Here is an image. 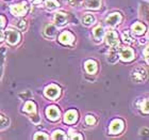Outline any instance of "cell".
<instances>
[{
	"label": "cell",
	"instance_id": "obj_1",
	"mask_svg": "<svg viewBox=\"0 0 149 140\" xmlns=\"http://www.w3.org/2000/svg\"><path fill=\"white\" fill-rule=\"evenodd\" d=\"M11 13L15 16H25L29 11V6L26 1H22V3L18 4H13L10 8Z\"/></svg>",
	"mask_w": 149,
	"mask_h": 140
},
{
	"label": "cell",
	"instance_id": "obj_2",
	"mask_svg": "<svg viewBox=\"0 0 149 140\" xmlns=\"http://www.w3.org/2000/svg\"><path fill=\"white\" fill-rule=\"evenodd\" d=\"M44 94H45V96L47 98L56 100V98H58L60 96V94H61V89L56 84H49L48 87L45 88Z\"/></svg>",
	"mask_w": 149,
	"mask_h": 140
},
{
	"label": "cell",
	"instance_id": "obj_3",
	"mask_svg": "<svg viewBox=\"0 0 149 140\" xmlns=\"http://www.w3.org/2000/svg\"><path fill=\"white\" fill-rule=\"evenodd\" d=\"M124 127H125L124 121L120 120V119H115V120H113V121L111 122V124H110L109 132H110V134H112V135H118L123 132Z\"/></svg>",
	"mask_w": 149,
	"mask_h": 140
},
{
	"label": "cell",
	"instance_id": "obj_4",
	"mask_svg": "<svg viewBox=\"0 0 149 140\" xmlns=\"http://www.w3.org/2000/svg\"><path fill=\"white\" fill-rule=\"evenodd\" d=\"M106 42L112 48H115L116 46L119 45V40H118V35L114 30H109L106 34Z\"/></svg>",
	"mask_w": 149,
	"mask_h": 140
},
{
	"label": "cell",
	"instance_id": "obj_5",
	"mask_svg": "<svg viewBox=\"0 0 149 140\" xmlns=\"http://www.w3.org/2000/svg\"><path fill=\"white\" fill-rule=\"evenodd\" d=\"M118 56L120 57L121 61H124V62H130V61H132L134 59L135 53H134L132 48H130V47H125V48H121L120 53Z\"/></svg>",
	"mask_w": 149,
	"mask_h": 140
},
{
	"label": "cell",
	"instance_id": "obj_6",
	"mask_svg": "<svg viewBox=\"0 0 149 140\" xmlns=\"http://www.w3.org/2000/svg\"><path fill=\"white\" fill-rule=\"evenodd\" d=\"M6 41L10 45H17L20 41V33L18 31L9 29L6 31Z\"/></svg>",
	"mask_w": 149,
	"mask_h": 140
},
{
	"label": "cell",
	"instance_id": "obj_7",
	"mask_svg": "<svg viewBox=\"0 0 149 140\" xmlns=\"http://www.w3.org/2000/svg\"><path fill=\"white\" fill-rule=\"evenodd\" d=\"M74 37L72 32L69 31H63L61 34L59 35V42L63 45H70L74 43Z\"/></svg>",
	"mask_w": 149,
	"mask_h": 140
},
{
	"label": "cell",
	"instance_id": "obj_8",
	"mask_svg": "<svg viewBox=\"0 0 149 140\" xmlns=\"http://www.w3.org/2000/svg\"><path fill=\"white\" fill-rule=\"evenodd\" d=\"M46 115H47V117H48V119L51 120V121H58L60 119L61 112H60L58 107H56V106H50V107L47 108Z\"/></svg>",
	"mask_w": 149,
	"mask_h": 140
},
{
	"label": "cell",
	"instance_id": "obj_9",
	"mask_svg": "<svg viewBox=\"0 0 149 140\" xmlns=\"http://www.w3.org/2000/svg\"><path fill=\"white\" fill-rule=\"evenodd\" d=\"M121 19H123V17H121V15L119 13H112V14H110V15L107 17L106 23H107V25L111 26V27H114V26H117L118 24H120Z\"/></svg>",
	"mask_w": 149,
	"mask_h": 140
},
{
	"label": "cell",
	"instance_id": "obj_10",
	"mask_svg": "<svg viewBox=\"0 0 149 140\" xmlns=\"http://www.w3.org/2000/svg\"><path fill=\"white\" fill-rule=\"evenodd\" d=\"M78 120V111L74 109H70L66 112L64 115V122L67 124H74V122Z\"/></svg>",
	"mask_w": 149,
	"mask_h": 140
},
{
	"label": "cell",
	"instance_id": "obj_11",
	"mask_svg": "<svg viewBox=\"0 0 149 140\" xmlns=\"http://www.w3.org/2000/svg\"><path fill=\"white\" fill-rule=\"evenodd\" d=\"M131 77H132V80L136 81V82H141V81H143L146 78V72L144 71L143 69H141V68H137V69H135L132 72Z\"/></svg>",
	"mask_w": 149,
	"mask_h": 140
},
{
	"label": "cell",
	"instance_id": "obj_12",
	"mask_svg": "<svg viewBox=\"0 0 149 140\" xmlns=\"http://www.w3.org/2000/svg\"><path fill=\"white\" fill-rule=\"evenodd\" d=\"M84 68H85V71L91 75L95 74L97 72V70H98L97 62L94 61V60H87L86 62H85V64H84Z\"/></svg>",
	"mask_w": 149,
	"mask_h": 140
},
{
	"label": "cell",
	"instance_id": "obj_13",
	"mask_svg": "<svg viewBox=\"0 0 149 140\" xmlns=\"http://www.w3.org/2000/svg\"><path fill=\"white\" fill-rule=\"evenodd\" d=\"M101 0H85L84 6L91 10H98L101 8Z\"/></svg>",
	"mask_w": 149,
	"mask_h": 140
},
{
	"label": "cell",
	"instance_id": "obj_14",
	"mask_svg": "<svg viewBox=\"0 0 149 140\" xmlns=\"http://www.w3.org/2000/svg\"><path fill=\"white\" fill-rule=\"evenodd\" d=\"M54 23L58 26H63L67 23V16L65 13L63 12H58L54 14Z\"/></svg>",
	"mask_w": 149,
	"mask_h": 140
},
{
	"label": "cell",
	"instance_id": "obj_15",
	"mask_svg": "<svg viewBox=\"0 0 149 140\" xmlns=\"http://www.w3.org/2000/svg\"><path fill=\"white\" fill-rule=\"evenodd\" d=\"M131 28H132V31L137 35L144 34L145 31H146V27H145L143 23H134Z\"/></svg>",
	"mask_w": 149,
	"mask_h": 140
},
{
	"label": "cell",
	"instance_id": "obj_16",
	"mask_svg": "<svg viewBox=\"0 0 149 140\" xmlns=\"http://www.w3.org/2000/svg\"><path fill=\"white\" fill-rule=\"evenodd\" d=\"M93 35H94V39L96 41H101L102 40L103 35H104V30L101 26H98L96 28L94 29L93 31Z\"/></svg>",
	"mask_w": 149,
	"mask_h": 140
},
{
	"label": "cell",
	"instance_id": "obj_17",
	"mask_svg": "<svg viewBox=\"0 0 149 140\" xmlns=\"http://www.w3.org/2000/svg\"><path fill=\"white\" fill-rule=\"evenodd\" d=\"M44 34L47 37H54L56 35V28L53 25H48L44 30Z\"/></svg>",
	"mask_w": 149,
	"mask_h": 140
},
{
	"label": "cell",
	"instance_id": "obj_18",
	"mask_svg": "<svg viewBox=\"0 0 149 140\" xmlns=\"http://www.w3.org/2000/svg\"><path fill=\"white\" fill-rule=\"evenodd\" d=\"M24 111L28 112V113L36 112V105L34 104V102L28 101V102L25 104V106H24Z\"/></svg>",
	"mask_w": 149,
	"mask_h": 140
},
{
	"label": "cell",
	"instance_id": "obj_19",
	"mask_svg": "<svg viewBox=\"0 0 149 140\" xmlns=\"http://www.w3.org/2000/svg\"><path fill=\"white\" fill-rule=\"evenodd\" d=\"M45 6H46L47 9L53 10V9H56V8H59L60 3L58 2L56 0H46V1H45Z\"/></svg>",
	"mask_w": 149,
	"mask_h": 140
},
{
	"label": "cell",
	"instance_id": "obj_20",
	"mask_svg": "<svg viewBox=\"0 0 149 140\" xmlns=\"http://www.w3.org/2000/svg\"><path fill=\"white\" fill-rule=\"evenodd\" d=\"M67 136L63 131H54L52 133V139H66Z\"/></svg>",
	"mask_w": 149,
	"mask_h": 140
},
{
	"label": "cell",
	"instance_id": "obj_21",
	"mask_svg": "<svg viewBox=\"0 0 149 140\" xmlns=\"http://www.w3.org/2000/svg\"><path fill=\"white\" fill-rule=\"evenodd\" d=\"M8 126H9V119L6 118V115L0 113V129H3Z\"/></svg>",
	"mask_w": 149,
	"mask_h": 140
},
{
	"label": "cell",
	"instance_id": "obj_22",
	"mask_svg": "<svg viewBox=\"0 0 149 140\" xmlns=\"http://www.w3.org/2000/svg\"><path fill=\"white\" fill-rule=\"evenodd\" d=\"M96 122H97V120H96V118H95L94 115H86V117H85V123H86L87 125H90V126H92V125H95V124H96Z\"/></svg>",
	"mask_w": 149,
	"mask_h": 140
},
{
	"label": "cell",
	"instance_id": "obj_23",
	"mask_svg": "<svg viewBox=\"0 0 149 140\" xmlns=\"http://www.w3.org/2000/svg\"><path fill=\"white\" fill-rule=\"evenodd\" d=\"M140 110L144 113H148V100H144L141 102Z\"/></svg>",
	"mask_w": 149,
	"mask_h": 140
},
{
	"label": "cell",
	"instance_id": "obj_24",
	"mask_svg": "<svg viewBox=\"0 0 149 140\" xmlns=\"http://www.w3.org/2000/svg\"><path fill=\"white\" fill-rule=\"evenodd\" d=\"M94 20H95V18H94V16L91 15V14H86V15L83 17V23L85 25H92V24H94Z\"/></svg>",
	"mask_w": 149,
	"mask_h": 140
},
{
	"label": "cell",
	"instance_id": "obj_25",
	"mask_svg": "<svg viewBox=\"0 0 149 140\" xmlns=\"http://www.w3.org/2000/svg\"><path fill=\"white\" fill-rule=\"evenodd\" d=\"M121 37H123V40H124L125 43H127V44L133 43V39L130 37V34H129V32H128V31H125Z\"/></svg>",
	"mask_w": 149,
	"mask_h": 140
},
{
	"label": "cell",
	"instance_id": "obj_26",
	"mask_svg": "<svg viewBox=\"0 0 149 140\" xmlns=\"http://www.w3.org/2000/svg\"><path fill=\"white\" fill-rule=\"evenodd\" d=\"M34 139L35 140H40V139H49V136L48 135H46L45 133H43V132H38V133H36V134L34 135Z\"/></svg>",
	"mask_w": 149,
	"mask_h": 140
},
{
	"label": "cell",
	"instance_id": "obj_27",
	"mask_svg": "<svg viewBox=\"0 0 149 140\" xmlns=\"http://www.w3.org/2000/svg\"><path fill=\"white\" fill-rule=\"evenodd\" d=\"M108 60H109V62L115 63V62H116V60H118V53H114V51L110 53L109 57H108Z\"/></svg>",
	"mask_w": 149,
	"mask_h": 140
},
{
	"label": "cell",
	"instance_id": "obj_28",
	"mask_svg": "<svg viewBox=\"0 0 149 140\" xmlns=\"http://www.w3.org/2000/svg\"><path fill=\"white\" fill-rule=\"evenodd\" d=\"M30 119H31V121L35 124H38L40 122V118L37 115L36 112H33V113H30Z\"/></svg>",
	"mask_w": 149,
	"mask_h": 140
},
{
	"label": "cell",
	"instance_id": "obj_29",
	"mask_svg": "<svg viewBox=\"0 0 149 140\" xmlns=\"http://www.w3.org/2000/svg\"><path fill=\"white\" fill-rule=\"evenodd\" d=\"M69 138L70 139H83V137L79 135V133H74L72 131H69Z\"/></svg>",
	"mask_w": 149,
	"mask_h": 140
},
{
	"label": "cell",
	"instance_id": "obj_30",
	"mask_svg": "<svg viewBox=\"0 0 149 140\" xmlns=\"http://www.w3.org/2000/svg\"><path fill=\"white\" fill-rule=\"evenodd\" d=\"M6 17H3V16L0 15V29H2L6 27Z\"/></svg>",
	"mask_w": 149,
	"mask_h": 140
},
{
	"label": "cell",
	"instance_id": "obj_31",
	"mask_svg": "<svg viewBox=\"0 0 149 140\" xmlns=\"http://www.w3.org/2000/svg\"><path fill=\"white\" fill-rule=\"evenodd\" d=\"M19 96L24 97V98H29V97H31V93L29 91H24V93H20Z\"/></svg>",
	"mask_w": 149,
	"mask_h": 140
},
{
	"label": "cell",
	"instance_id": "obj_32",
	"mask_svg": "<svg viewBox=\"0 0 149 140\" xmlns=\"http://www.w3.org/2000/svg\"><path fill=\"white\" fill-rule=\"evenodd\" d=\"M17 27H18L19 29H24L26 27V22L25 20H19V22L17 23Z\"/></svg>",
	"mask_w": 149,
	"mask_h": 140
},
{
	"label": "cell",
	"instance_id": "obj_33",
	"mask_svg": "<svg viewBox=\"0 0 149 140\" xmlns=\"http://www.w3.org/2000/svg\"><path fill=\"white\" fill-rule=\"evenodd\" d=\"M144 55H145V59H146V61L148 62V47L145 48V50H144Z\"/></svg>",
	"mask_w": 149,
	"mask_h": 140
},
{
	"label": "cell",
	"instance_id": "obj_34",
	"mask_svg": "<svg viewBox=\"0 0 149 140\" xmlns=\"http://www.w3.org/2000/svg\"><path fill=\"white\" fill-rule=\"evenodd\" d=\"M3 40H4V33H3V32L1 31V29H0V43H1Z\"/></svg>",
	"mask_w": 149,
	"mask_h": 140
},
{
	"label": "cell",
	"instance_id": "obj_35",
	"mask_svg": "<svg viewBox=\"0 0 149 140\" xmlns=\"http://www.w3.org/2000/svg\"><path fill=\"white\" fill-rule=\"evenodd\" d=\"M31 1L33 3H35V4H37V3H40V2H42L43 0H31Z\"/></svg>",
	"mask_w": 149,
	"mask_h": 140
}]
</instances>
